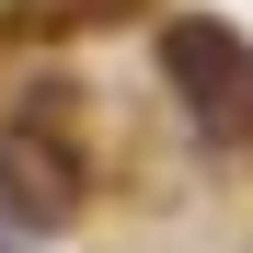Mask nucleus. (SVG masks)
I'll list each match as a JSON object with an SVG mask.
<instances>
[{
	"mask_svg": "<svg viewBox=\"0 0 253 253\" xmlns=\"http://www.w3.org/2000/svg\"><path fill=\"white\" fill-rule=\"evenodd\" d=\"M0 196H12V219H35V230H46V219H69V161L46 150V138H0Z\"/></svg>",
	"mask_w": 253,
	"mask_h": 253,
	"instance_id": "obj_2",
	"label": "nucleus"
},
{
	"mask_svg": "<svg viewBox=\"0 0 253 253\" xmlns=\"http://www.w3.org/2000/svg\"><path fill=\"white\" fill-rule=\"evenodd\" d=\"M161 69H173V92L196 104L207 138L253 161V46H242V35L230 23H173V35H161Z\"/></svg>",
	"mask_w": 253,
	"mask_h": 253,
	"instance_id": "obj_1",
	"label": "nucleus"
}]
</instances>
